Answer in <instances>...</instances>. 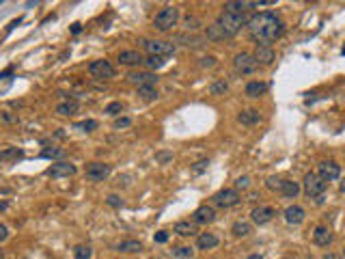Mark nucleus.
Instances as JSON below:
<instances>
[{"mask_svg": "<svg viewBox=\"0 0 345 259\" xmlns=\"http://www.w3.org/2000/svg\"><path fill=\"white\" fill-rule=\"evenodd\" d=\"M246 26H248V32H251V39L257 41V46H270L272 41H276L283 35V28H285L280 18L272 11H261L253 15Z\"/></svg>", "mask_w": 345, "mask_h": 259, "instance_id": "obj_1", "label": "nucleus"}, {"mask_svg": "<svg viewBox=\"0 0 345 259\" xmlns=\"http://www.w3.org/2000/svg\"><path fill=\"white\" fill-rule=\"evenodd\" d=\"M216 24L224 30V35L227 37H233L235 32L242 30V26H246L248 24V18L246 13H229V11H222L218 15V20H216Z\"/></svg>", "mask_w": 345, "mask_h": 259, "instance_id": "obj_2", "label": "nucleus"}, {"mask_svg": "<svg viewBox=\"0 0 345 259\" xmlns=\"http://www.w3.org/2000/svg\"><path fill=\"white\" fill-rule=\"evenodd\" d=\"M177 22H179V9L168 5V7H162V9L156 13L154 26L164 32V30H171L173 26H177Z\"/></svg>", "mask_w": 345, "mask_h": 259, "instance_id": "obj_3", "label": "nucleus"}, {"mask_svg": "<svg viewBox=\"0 0 345 259\" xmlns=\"http://www.w3.org/2000/svg\"><path fill=\"white\" fill-rule=\"evenodd\" d=\"M326 186H328V184H326L317 173H307V175H304L302 190H304V194H307V197H311V199L322 201V199H324V192H326Z\"/></svg>", "mask_w": 345, "mask_h": 259, "instance_id": "obj_4", "label": "nucleus"}, {"mask_svg": "<svg viewBox=\"0 0 345 259\" xmlns=\"http://www.w3.org/2000/svg\"><path fill=\"white\" fill-rule=\"evenodd\" d=\"M142 48L149 56H171L175 54V44L162 41V39H142Z\"/></svg>", "mask_w": 345, "mask_h": 259, "instance_id": "obj_5", "label": "nucleus"}, {"mask_svg": "<svg viewBox=\"0 0 345 259\" xmlns=\"http://www.w3.org/2000/svg\"><path fill=\"white\" fill-rule=\"evenodd\" d=\"M233 69H235V74H239V76H251V74H255V71L259 69V63L255 61L253 54L239 52V54H235V59H233Z\"/></svg>", "mask_w": 345, "mask_h": 259, "instance_id": "obj_6", "label": "nucleus"}, {"mask_svg": "<svg viewBox=\"0 0 345 259\" xmlns=\"http://www.w3.org/2000/svg\"><path fill=\"white\" fill-rule=\"evenodd\" d=\"M214 205L216 207H222V209H229V207H235L239 203V194L235 188H222L214 194Z\"/></svg>", "mask_w": 345, "mask_h": 259, "instance_id": "obj_7", "label": "nucleus"}, {"mask_svg": "<svg viewBox=\"0 0 345 259\" xmlns=\"http://www.w3.org/2000/svg\"><path fill=\"white\" fill-rule=\"evenodd\" d=\"M89 74L93 78H100V80H110V78H115V67H112L110 61L97 59L89 65Z\"/></svg>", "mask_w": 345, "mask_h": 259, "instance_id": "obj_8", "label": "nucleus"}, {"mask_svg": "<svg viewBox=\"0 0 345 259\" xmlns=\"http://www.w3.org/2000/svg\"><path fill=\"white\" fill-rule=\"evenodd\" d=\"M317 175L322 177L324 182H334V180H339L341 177V166L336 164L334 160H324V162H319V166H317Z\"/></svg>", "mask_w": 345, "mask_h": 259, "instance_id": "obj_9", "label": "nucleus"}, {"mask_svg": "<svg viewBox=\"0 0 345 259\" xmlns=\"http://www.w3.org/2000/svg\"><path fill=\"white\" fill-rule=\"evenodd\" d=\"M110 164H106V162H91L89 166H86V177L93 182H104L106 177L110 175Z\"/></svg>", "mask_w": 345, "mask_h": 259, "instance_id": "obj_10", "label": "nucleus"}, {"mask_svg": "<svg viewBox=\"0 0 345 259\" xmlns=\"http://www.w3.org/2000/svg\"><path fill=\"white\" fill-rule=\"evenodd\" d=\"M274 216H276V212H274V207L272 205H259V207H255L251 212V221L255 225H268Z\"/></svg>", "mask_w": 345, "mask_h": 259, "instance_id": "obj_11", "label": "nucleus"}, {"mask_svg": "<svg viewBox=\"0 0 345 259\" xmlns=\"http://www.w3.org/2000/svg\"><path fill=\"white\" fill-rule=\"evenodd\" d=\"M47 175L54 177V180H61V177H71L76 175V166L71 162H54V164L47 168Z\"/></svg>", "mask_w": 345, "mask_h": 259, "instance_id": "obj_12", "label": "nucleus"}, {"mask_svg": "<svg viewBox=\"0 0 345 259\" xmlns=\"http://www.w3.org/2000/svg\"><path fill=\"white\" fill-rule=\"evenodd\" d=\"M127 80L138 89L140 87H156V82H158L156 74H151V71H132V74L127 76Z\"/></svg>", "mask_w": 345, "mask_h": 259, "instance_id": "obj_13", "label": "nucleus"}, {"mask_svg": "<svg viewBox=\"0 0 345 259\" xmlns=\"http://www.w3.org/2000/svg\"><path fill=\"white\" fill-rule=\"evenodd\" d=\"M216 221V212L212 205H201L194 209V214H192V223L194 225H210Z\"/></svg>", "mask_w": 345, "mask_h": 259, "instance_id": "obj_14", "label": "nucleus"}, {"mask_svg": "<svg viewBox=\"0 0 345 259\" xmlns=\"http://www.w3.org/2000/svg\"><path fill=\"white\" fill-rule=\"evenodd\" d=\"M253 56H255V61L259 65H272L274 59H276V54H274V50H272L270 46H257Z\"/></svg>", "mask_w": 345, "mask_h": 259, "instance_id": "obj_15", "label": "nucleus"}, {"mask_svg": "<svg viewBox=\"0 0 345 259\" xmlns=\"http://www.w3.org/2000/svg\"><path fill=\"white\" fill-rule=\"evenodd\" d=\"M283 216H285V221L289 225H302L304 218H307V212H304L300 205H289V207H285Z\"/></svg>", "mask_w": 345, "mask_h": 259, "instance_id": "obj_16", "label": "nucleus"}, {"mask_svg": "<svg viewBox=\"0 0 345 259\" xmlns=\"http://www.w3.org/2000/svg\"><path fill=\"white\" fill-rule=\"evenodd\" d=\"M313 242H315L317 246H328L332 242V233L328 229L326 225H317L315 229H313Z\"/></svg>", "mask_w": 345, "mask_h": 259, "instance_id": "obj_17", "label": "nucleus"}, {"mask_svg": "<svg viewBox=\"0 0 345 259\" xmlns=\"http://www.w3.org/2000/svg\"><path fill=\"white\" fill-rule=\"evenodd\" d=\"M142 61V54L136 52V50H123L121 54H119V63L125 65V67H136V65H140Z\"/></svg>", "mask_w": 345, "mask_h": 259, "instance_id": "obj_18", "label": "nucleus"}, {"mask_svg": "<svg viewBox=\"0 0 345 259\" xmlns=\"http://www.w3.org/2000/svg\"><path fill=\"white\" fill-rule=\"evenodd\" d=\"M237 121L242 125H259L261 123V115H259V110H255V108H248V110H242L237 115Z\"/></svg>", "mask_w": 345, "mask_h": 259, "instance_id": "obj_19", "label": "nucleus"}, {"mask_svg": "<svg viewBox=\"0 0 345 259\" xmlns=\"http://www.w3.org/2000/svg\"><path fill=\"white\" fill-rule=\"evenodd\" d=\"M78 100H74V97H71V100H63L61 104H56V112H59L61 117H71V115H76L78 112Z\"/></svg>", "mask_w": 345, "mask_h": 259, "instance_id": "obj_20", "label": "nucleus"}, {"mask_svg": "<svg viewBox=\"0 0 345 259\" xmlns=\"http://www.w3.org/2000/svg\"><path fill=\"white\" fill-rule=\"evenodd\" d=\"M280 194H283L285 199H295L300 194V184L293 182V180H283V184H280Z\"/></svg>", "mask_w": 345, "mask_h": 259, "instance_id": "obj_21", "label": "nucleus"}, {"mask_svg": "<svg viewBox=\"0 0 345 259\" xmlns=\"http://www.w3.org/2000/svg\"><path fill=\"white\" fill-rule=\"evenodd\" d=\"M218 244H220V240H218V236H214V233H201L199 240H196V246L201 250H212Z\"/></svg>", "mask_w": 345, "mask_h": 259, "instance_id": "obj_22", "label": "nucleus"}, {"mask_svg": "<svg viewBox=\"0 0 345 259\" xmlns=\"http://www.w3.org/2000/svg\"><path fill=\"white\" fill-rule=\"evenodd\" d=\"M266 91H268V82H261V80H253V82L246 84V95L251 97V100H257V97H261Z\"/></svg>", "mask_w": 345, "mask_h": 259, "instance_id": "obj_23", "label": "nucleus"}, {"mask_svg": "<svg viewBox=\"0 0 345 259\" xmlns=\"http://www.w3.org/2000/svg\"><path fill=\"white\" fill-rule=\"evenodd\" d=\"M173 231L177 233V236L188 238V236H194V233H196V225H194V223H190V221H179L177 225L173 227Z\"/></svg>", "mask_w": 345, "mask_h": 259, "instance_id": "obj_24", "label": "nucleus"}, {"mask_svg": "<svg viewBox=\"0 0 345 259\" xmlns=\"http://www.w3.org/2000/svg\"><path fill=\"white\" fill-rule=\"evenodd\" d=\"M115 250H119V253H138V250H142V242L140 240H123L121 244H117Z\"/></svg>", "mask_w": 345, "mask_h": 259, "instance_id": "obj_25", "label": "nucleus"}, {"mask_svg": "<svg viewBox=\"0 0 345 259\" xmlns=\"http://www.w3.org/2000/svg\"><path fill=\"white\" fill-rule=\"evenodd\" d=\"M251 231H253V227L244 221H237L233 227H231V233H233L235 238H246V236H251Z\"/></svg>", "mask_w": 345, "mask_h": 259, "instance_id": "obj_26", "label": "nucleus"}, {"mask_svg": "<svg viewBox=\"0 0 345 259\" xmlns=\"http://www.w3.org/2000/svg\"><path fill=\"white\" fill-rule=\"evenodd\" d=\"M207 39H210V41H222V39H229V37L224 35V30L214 22L212 26H207Z\"/></svg>", "mask_w": 345, "mask_h": 259, "instance_id": "obj_27", "label": "nucleus"}, {"mask_svg": "<svg viewBox=\"0 0 345 259\" xmlns=\"http://www.w3.org/2000/svg\"><path fill=\"white\" fill-rule=\"evenodd\" d=\"M253 7V3H227L224 5V11L229 13H246Z\"/></svg>", "mask_w": 345, "mask_h": 259, "instance_id": "obj_28", "label": "nucleus"}, {"mask_svg": "<svg viewBox=\"0 0 345 259\" xmlns=\"http://www.w3.org/2000/svg\"><path fill=\"white\" fill-rule=\"evenodd\" d=\"M74 257L76 259H91L93 257V248L89 244H76L74 246Z\"/></svg>", "mask_w": 345, "mask_h": 259, "instance_id": "obj_29", "label": "nucleus"}, {"mask_svg": "<svg viewBox=\"0 0 345 259\" xmlns=\"http://www.w3.org/2000/svg\"><path fill=\"white\" fill-rule=\"evenodd\" d=\"M74 130H80V132H93V130H97V121L95 119L78 121V123H74Z\"/></svg>", "mask_w": 345, "mask_h": 259, "instance_id": "obj_30", "label": "nucleus"}, {"mask_svg": "<svg viewBox=\"0 0 345 259\" xmlns=\"http://www.w3.org/2000/svg\"><path fill=\"white\" fill-rule=\"evenodd\" d=\"M138 95H140V100H145V102H154V100H158L156 87H140V89H138Z\"/></svg>", "mask_w": 345, "mask_h": 259, "instance_id": "obj_31", "label": "nucleus"}, {"mask_svg": "<svg viewBox=\"0 0 345 259\" xmlns=\"http://www.w3.org/2000/svg\"><path fill=\"white\" fill-rule=\"evenodd\" d=\"M164 59L162 56H147L145 61H142V65H145V67H149V69H160V67H164Z\"/></svg>", "mask_w": 345, "mask_h": 259, "instance_id": "obj_32", "label": "nucleus"}, {"mask_svg": "<svg viewBox=\"0 0 345 259\" xmlns=\"http://www.w3.org/2000/svg\"><path fill=\"white\" fill-rule=\"evenodd\" d=\"M192 255H194L192 246H177V248H173V257H177V259H192Z\"/></svg>", "mask_w": 345, "mask_h": 259, "instance_id": "obj_33", "label": "nucleus"}, {"mask_svg": "<svg viewBox=\"0 0 345 259\" xmlns=\"http://www.w3.org/2000/svg\"><path fill=\"white\" fill-rule=\"evenodd\" d=\"M65 156V149H56V147H45L41 151V158H63Z\"/></svg>", "mask_w": 345, "mask_h": 259, "instance_id": "obj_34", "label": "nucleus"}, {"mask_svg": "<svg viewBox=\"0 0 345 259\" xmlns=\"http://www.w3.org/2000/svg\"><path fill=\"white\" fill-rule=\"evenodd\" d=\"M106 112H108L110 117L121 115V112H123V104H121V102H110L108 106H106Z\"/></svg>", "mask_w": 345, "mask_h": 259, "instance_id": "obj_35", "label": "nucleus"}, {"mask_svg": "<svg viewBox=\"0 0 345 259\" xmlns=\"http://www.w3.org/2000/svg\"><path fill=\"white\" fill-rule=\"evenodd\" d=\"M229 89V84L224 82V80H218V82H214L212 87H210V91H212V95H220V93H224Z\"/></svg>", "mask_w": 345, "mask_h": 259, "instance_id": "obj_36", "label": "nucleus"}, {"mask_svg": "<svg viewBox=\"0 0 345 259\" xmlns=\"http://www.w3.org/2000/svg\"><path fill=\"white\" fill-rule=\"evenodd\" d=\"M251 188V177H237L235 180V190H248Z\"/></svg>", "mask_w": 345, "mask_h": 259, "instance_id": "obj_37", "label": "nucleus"}, {"mask_svg": "<svg viewBox=\"0 0 345 259\" xmlns=\"http://www.w3.org/2000/svg\"><path fill=\"white\" fill-rule=\"evenodd\" d=\"M280 184H283L280 177H268V182H266V186L270 190H280Z\"/></svg>", "mask_w": 345, "mask_h": 259, "instance_id": "obj_38", "label": "nucleus"}, {"mask_svg": "<svg viewBox=\"0 0 345 259\" xmlns=\"http://www.w3.org/2000/svg\"><path fill=\"white\" fill-rule=\"evenodd\" d=\"M132 125V119L130 117H119L115 121V130H121V127H130Z\"/></svg>", "mask_w": 345, "mask_h": 259, "instance_id": "obj_39", "label": "nucleus"}, {"mask_svg": "<svg viewBox=\"0 0 345 259\" xmlns=\"http://www.w3.org/2000/svg\"><path fill=\"white\" fill-rule=\"evenodd\" d=\"M207 164H210V160H199L194 166H192V173H203L205 168H207Z\"/></svg>", "mask_w": 345, "mask_h": 259, "instance_id": "obj_40", "label": "nucleus"}, {"mask_svg": "<svg viewBox=\"0 0 345 259\" xmlns=\"http://www.w3.org/2000/svg\"><path fill=\"white\" fill-rule=\"evenodd\" d=\"M171 160H173V153H168V151L156 153V162H171Z\"/></svg>", "mask_w": 345, "mask_h": 259, "instance_id": "obj_41", "label": "nucleus"}, {"mask_svg": "<svg viewBox=\"0 0 345 259\" xmlns=\"http://www.w3.org/2000/svg\"><path fill=\"white\" fill-rule=\"evenodd\" d=\"M214 65H216L214 56H203V59H201V67H214Z\"/></svg>", "mask_w": 345, "mask_h": 259, "instance_id": "obj_42", "label": "nucleus"}, {"mask_svg": "<svg viewBox=\"0 0 345 259\" xmlns=\"http://www.w3.org/2000/svg\"><path fill=\"white\" fill-rule=\"evenodd\" d=\"M154 240L158 242V244H164V242L168 240V233H166V231H158L156 236H154Z\"/></svg>", "mask_w": 345, "mask_h": 259, "instance_id": "obj_43", "label": "nucleus"}, {"mask_svg": "<svg viewBox=\"0 0 345 259\" xmlns=\"http://www.w3.org/2000/svg\"><path fill=\"white\" fill-rule=\"evenodd\" d=\"M183 24H186V28H188V30H194V28H199V26H196V24H199V20H196V18H186V22H183Z\"/></svg>", "mask_w": 345, "mask_h": 259, "instance_id": "obj_44", "label": "nucleus"}, {"mask_svg": "<svg viewBox=\"0 0 345 259\" xmlns=\"http://www.w3.org/2000/svg\"><path fill=\"white\" fill-rule=\"evenodd\" d=\"M108 205H112V207H121V199H119L117 194H110V197H108Z\"/></svg>", "mask_w": 345, "mask_h": 259, "instance_id": "obj_45", "label": "nucleus"}, {"mask_svg": "<svg viewBox=\"0 0 345 259\" xmlns=\"http://www.w3.org/2000/svg\"><path fill=\"white\" fill-rule=\"evenodd\" d=\"M7 238H9V229H7V225L0 223V242H5Z\"/></svg>", "mask_w": 345, "mask_h": 259, "instance_id": "obj_46", "label": "nucleus"}, {"mask_svg": "<svg viewBox=\"0 0 345 259\" xmlns=\"http://www.w3.org/2000/svg\"><path fill=\"white\" fill-rule=\"evenodd\" d=\"M7 207H9V201H5V199H3V201H0V214H3Z\"/></svg>", "mask_w": 345, "mask_h": 259, "instance_id": "obj_47", "label": "nucleus"}, {"mask_svg": "<svg viewBox=\"0 0 345 259\" xmlns=\"http://www.w3.org/2000/svg\"><path fill=\"white\" fill-rule=\"evenodd\" d=\"M80 30H82V26H80V24H74V26H71V32H74V35H78Z\"/></svg>", "mask_w": 345, "mask_h": 259, "instance_id": "obj_48", "label": "nucleus"}, {"mask_svg": "<svg viewBox=\"0 0 345 259\" xmlns=\"http://www.w3.org/2000/svg\"><path fill=\"white\" fill-rule=\"evenodd\" d=\"M322 259H339V255H334V253H326Z\"/></svg>", "mask_w": 345, "mask_h": 259, "instance_id": "obj_49", "label": "nucleus"}, {"mask_svg": "<svg viewBox=\"0 0 345 259\" xmlns=\"http://www.w3.org/2000/svg\"><path fill=\"white\" fill-rule=\"evenodd\" d=\"M3 162H7V156H5V149H0V164H3Z\"/></svg>", "mask_w": 345, "mask_h": 259, "instance_id": "obj_50", "label": "nucleus"}, {"mask_svg": "<svg viewBox=\"0 0 345 259\" xmlns=\"http://www.w3.org/2000/svg\"><path fill=\"white\" fill-rule=\"evenodd\" d=\"M9 74H11V69H7V71H3V74H0V80H3L5 76H9Z\"/></svg>", "mask_w": 345, "mask_h": 259, "instance_id": "obj_51", "label": "nucleus"}, {"mask_svg": "<svg viewBox=\"0 0 345 259\" xmlns=\"http://www.w3.org/2000/svg\"><path fill=\"white\" fill-rule=\"evenodd\" d=\"M248 259H263V257H261V255H251Z\"/></svg>", "mask_w": 345, "mask_h": 259, "instance_id": "obj_52", "label": "nucleus"}, {"mask_svg": "<svg viewBox=\"0 0 345 259\" xmlns=\"http://www.w3.org/2000/svg\"><path fill=\"white\" fill-rule=\"evenodd\" d=\"M341 192H345V180L341 182Z\"/></svg>", "mask_w": 345, "mask_h": 259, "instance_id": "obj_53", "label": "nucleus"}, {"mask_svg": "<svg viewBox=\"0 0 345 259\" xmlns=\"http://www.w3.org/2000/svg\"><path fill=\"white\" fill-rule=\"evenodd\" d=\"M0 259H5V253H3V250H0Z\"/></svg>", "mask_w": 345, "mask_h": 259, "instance_id": "obj_54", "label": "nucleus"}, {"mask_svg": "<svg viewBox=\"0 0 345 259\" xmlns=\"http://www.w3.org/2000/svg\"><path fill=\"white\" fill-rule=\"evenodd\" d=\"M283 259H291V257H283Z\"/></svg>", "mask_w": 345, "mask_h": 259, "instance_id": "obj_55", "label": "nucleus"}, {"mask_svg": "<svg viewBox=\"0 0 345 259\" xmlns=\"http://www.w3.org/2000/svg\"><path fill=\"white\" fill-rule=\"evenodd\" d=\"M343 255H345V248H343Z\"/></svg>", "mask_w": 345, "mask_h": 259, "instance_id": "obj_56", "label": "nucleus"}]
</instances>
